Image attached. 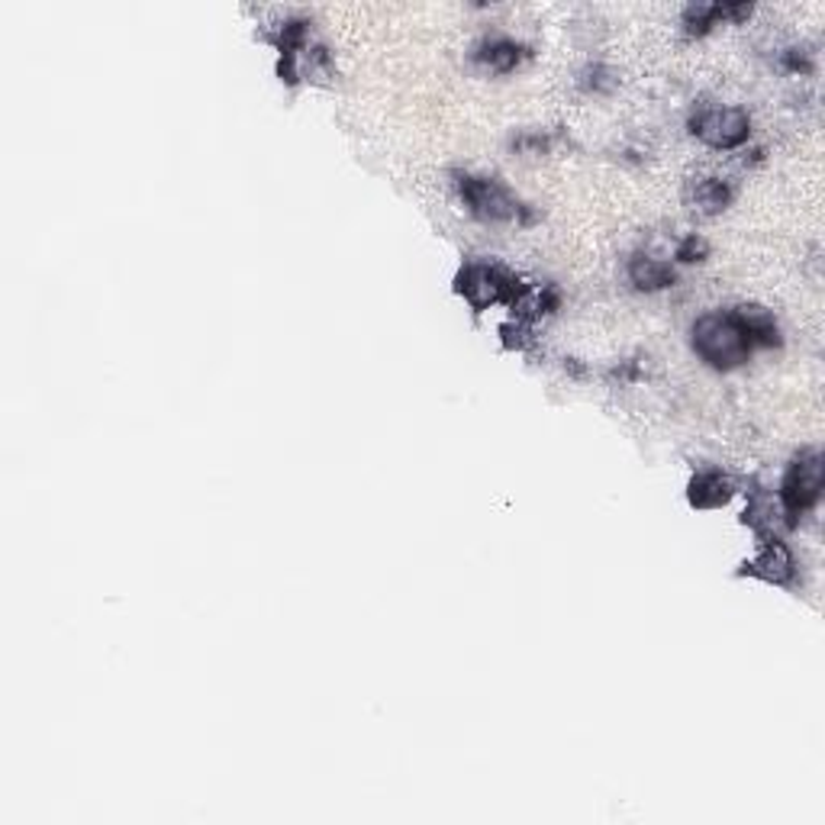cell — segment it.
I'll list each match as a JSON object with an SVG mask.
<instances>
[{
    "mask_svg": "<svg viewBox=\"0 0 825 825\" xmlns=\"http://www.w3.org/2000/svg\"><path fill=\"white\" fill-rule=\"evenodd\" d=\"M533 290L520 275H513L503 265H487V262H467L455 275V293L467 300L471 310H487L493 303H507L510 310Z\"/></svg>",
    "mask_w": 825,
    "mask_h": 825,
    "instance_id": "cell-1",
    "label": "cell"
},
{
    "mask_svg": "<svg viewBox=\"0 0 825 825\" xmlns=\"http://www.w3.org/2000/svg\"><path fill=\"white\" fill-rule=\"evenodd\" d=\"M455 190L464 200L467 213L480 223H523L529 226L536 216L529 207L497 178H480V175H455Z\"/></svg>",
    "mask_w": 825,
    "mask_h": 825,
    "instance_id": "cell-2",
    "label": "cell"
},
{
    "mask_svg": "<svg viewBox=\"0 0 825 825\" xmlns=\"http://www.w3.org/2000/svg\"><path fill=\"white\" fill-rule=\"evenodd\" d=\"M693 349L716 371H733L751 359V342L733 313H707L693 323Z\"/></svg>",
    "mask_w": 825,
    "mask_h": 825,
    "instance_id": "cell-3",
    "label": "cell"
},
{
    "mask_svg": "<svg viewBox=\"0 0 825 825\" xmlns=\"http://www.w3.org/2000/svg\"><path fill=\"white\" fill-rule=\"evenodd\" d=\"M823 484L825 467L820 452H803V455L793 459V464L787 467V474H784V480H780V490H777V500H780L787 529H797V526H800V516L810 513V510L820 503Z\"/></svg>",
    "mask_w": 825,
    "mask_h": 825,
    "instance_id": "cell-4",
    "label": "cell"
},
{
    "mask_svg": "<svg viewBox=\"0 0 825 825\" xmlns=\"http://www.w3.org/2000/svg\"><path fill=\"white\" fill-rule=\"evenodd\" d=\"M690 133L710 149L733 152L748 142L751 116L741 107H703L690 116Z\"/></svg>",
    "mask_w": 825,
    "mask_h": 825,
    "instance_id": "cell-5",
    "label": "cell"
},
{
    "mask_svg": "<svg viewBox=\"0 0 825 825\" xmlns=\"http://www.w3.org/2000/svg\"><path fill=\"white\" fill-rule=\"evenodd\" d=\"M741 577H758L764 584H790L797 574L793 551L787 549L780 539H761L754 558H748L738 571Z\"/></svg>",
    "mask_w": 825,
    "mask_h": 825,
    "instance_id": "cell-6",
    "label": "cell"
},
{
    "mask_svg": "<svg viewBox=\"0 0 825 825\" xmlns=\"http://www.w3.org/2000/svg\"><path fill=\"white\" fill-rule=\"evenodd\" d=\"M729 313L735 316V323L741 326V333L748 336L751 349H780L784 339H780V326H777V320H774L771 310H764L758 303H741V307H735Z\"/></svg>",
    "mask_w": 825,
    "mask_h": 825,
    "instance_id": "cell-7",
    "label": "cell"
},
{
    "mask_svg": "<svg viewBox=\"0 0 825 825\" xmlns=\"http://www.w3.org/2000/svg\"><path fill=\"white\" fill-rule=\"evenodd\" d=\"M741 523L751 526L758 533V539H780L777 533L787 529V520H784V510H780V500L767 490H751L748 497V507L741 513Z\"/></svg>",
    "mask_w": 825,
    "mask_h": 825,
    "instance_id": "cell-8",
    "label": "cell"
},
{
    "mask_svg": "<svg viewBox=\"0 0 825 825\" xmlns=\"http://www.w3.org/2000/svg\"><path fill=\"white\" fill-rule=\"evenodd\" d=\"M733 497L735 480L729 474L716 471V467L700 471V474L690 480V487H687V500H690V507H697V510H720V507H726Z\"/></svg>",
    "mask_w": 825,
    "mask_h": 825,
    "instance_id": "cell-9",
    "label": "cell"
},
{
    "mask_svg": "<svg viewBox=\"0 0 825 825\" xmlns=\"http://www.w3.org/2000/svg\"><path fill=\"white\" fill-rule=\"evenodd\" d=\"M474 65H480L484 72H493V75H510L520 68V62L526 59V49L513 39H503V36H493V39H484L477 49H474Z\"/></svg>",
    "mask_w": 825,
    "mask_h": 825,
    "instance_id": "cell-10",
    "label": "cell"
},
{
    "mask_svg": "<svg viewBox=\"0 0 825 825\" xmlns=\"http://www.w3.org/2000/svg\"><path fill=\"white\" fill-rule=\"evenodd\" d=\"M629 284L642 293H658V290H667L677 284V272L661 262V259H651V255H636L629 262Z\"/></svg>",
    "mask_w": 825,
    "mask_h": 825,
    "instance_id": "cell-11",
    "label": "cell"
},
{
    "mask_svg": "<svg viewBox=\"0 0 825 825\" xmlns=\"http://www.w3.org/2000/svg\"><path fill=\"white\" fill-rule=\"evenodd\" d=\"M687 197H690L693 210H700L703 216H716L733 203V187L720 178H697V182H690Z\"/></svg>",
    "mask_w": 825,
    "mask_h": 825,
    "instance_id": "cell-12",
    "label": "cell"
},
{
    "mask_svg": "<svg viewBox=\"0 0 825 825\" xmlns=\"http://www.w3.org/2000/svg\"><path fill=\"white\" fill-rule=\"evenodd\" d=\"M307 36H310V23L307 20H287L275 29L262 33L265 42H272L280 55H300L307 52Z\"/></svg>",
    "mask_w": 825,
    "mask_h": 825,
    "instance_id": "cell-13",
    "label": "cell"
},
{
    "mask_svg": "<svg viewBox=\"0 0 825 825\" xmlns=\"http://www.w3.org/2000/svg\"><path fill=\"white\" fill-rule=\"evenodd\" d=\"M303 72H307V78H310V82H316V85H329V82L336 78V68H333V55H329L323 46H316V49H307V59H303Z\"/></svg>",
    "mask_w": 825,
    "mask_h": 825,
    "instance_id": "cell-14",
    "label": "cell"
},
{
    "mask_svg": "<svg viewBox=\"0 0 825 825\" xmlns=\"http://www.w3.org/2000/svg\"><path fill=\"white\" fill-rule=\"evenodd\" d=\"M500 339L510 352H526L533 346V323H523V320H510L500 326Z\"/></svg>",
    "mask_w": 825,
    "mask_h": 825,
    "instance_id": "cell-15",
    "label": "cell"
},
{
    "mask_svg": "<svg viewBox=\"0 0 825 825\" xmlns=\"http://www.w3.org/2000/svg\"><path fill=\"white\" fill-rule=\"evenodd\" d=\"M674 259L680 262V265H700V262H707L710 259V242L703 239V236H687V239H680V246H677V252H674Z\"/></svg>",
    "mask_w": 825,
    "mask_h": 825,
    "instance_id": "cell-16",
    "label": "cell"
},
{
    "mask_svg": "<svg viewBox=\"0 0 825 825\" xmlns=\"http://www.w3.org/2000/svg\"><path fill=\"white\" fill-rule=\"evenodd\" d=\"M616 85H620V78H616L610 68H603V65L587 68L584 78H580V88L587 93H613L616 91Z\"/></svg>",
    "mask_w": 825,
    "mask_h": 825,
    "instance_id": "cell-17",
    "label": "cell"
},
{
    "mask_svg": "<svg viewBox=\"0 0 825 825\" xmlns=\"http://www.w3.org/2000/svg\"><path fill=\"white\" fill-rule=\"evenodd\" d=\"M551 139L542 136V133H520L510 139V149L513 152H523V155H546L549 152Z\"/></svg>",
    "mask_w": 825,
    "mask_h": 825,
    "instance_id": "cell-18",
    "label": "cell"
},
{
    "mask_svg": "<svg viewBox=\"0 0 825 825\" xmlns=\"http://www.w3.org/2000/svg\"><path fill=\"white\" fill-rule=\"evenodd\" d=\"M780 65H784L787 72H793V75H810V72H813V55H810L807 49H787V52L780 55Z\"/></svg>",
    "mask_w": 825,
    "mask_h": 825,
    "instance_id": "cell-19",
    "label": "cell"
}]
</instances>
